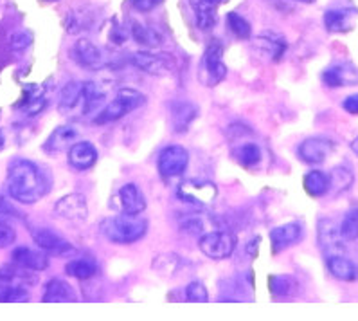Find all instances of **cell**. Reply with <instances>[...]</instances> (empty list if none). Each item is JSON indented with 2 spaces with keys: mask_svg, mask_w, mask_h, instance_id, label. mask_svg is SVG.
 <instances>
[{
  "mask_svg": "<svg viewBox=\"0 0 358 321\" xmlns=\"http://www.w3.org/2000/svg\"><path fill=\"white\" fill-rule=\"evenodd\" d=\"M6 186L9 197L20 204H36L51 191V179L36 163L18 157L9 163Z\"/></svg>",
  "mask_w": 358,
  "mask_h": 321,
  "instance_id": "6da1fadb",
  "label": "cell"
},
{
  "mask_svg": "<svg viewBox=\"0 0 358 321\" xmlns=\"http://www.w3.org/2000/svg\"><path fill=\"white\" fill-rule=\"evenodd\" d=\"M148 231V222L139 215H117L110 217L101 224V233L107 240L119 246L134 244L141 240Z\"/></svg>",
  "mask_w": 358,
  "mask_h": 321,
  "instance_id": "7a4b0ae2",
  "label": "cell"
},
{
  "mask_svg": "<svg viewBox=\"0 0 358 321\" xmlns=\"http://www.w3.org/2000/svg\"><path fill=\"white\" fill-rule=\"evenodd\" d=\"M146 103V96L141 94L135 89H119L110 103H107L100 112L95 114L94 123L95 125H107V123H114L117 119L125 117L126 114H130L132 110L139 109Z\"/></svg>",
  "mask_w": 358,
  "mask_h": 321,
  "instance_id": "3957f363",
  "label": "cell"
},
{
  "mask_svg": "<svg viewBox=\"0 0 358 321\" xmlns=\"http://www.w3.org/2000/svg\"><path fill=\"white\" fill-rule=\"evenodd\" d=\"M227 76V66L224 61V45L218 40H212L208 45L200 67V80L205 87H216Z\"/></svg>",
  "mask_w": 358,
  "mask_h": 321,
  "instance_id": "277c9868",
  "label": "cell"
},
{
  "mask_svg": "<svg viewBox=\"0 0 358 321\" xmlns=\"http://www.w3.org/2000/svg\"><path fill=\"white\" fill-rule=\"evenodd\" d=\"M199 248L203 255L212 260H225L236 249V237L229 231H205L200 237Z\"/></svg>",
  "mask_w": 358,
  "mask_h": 321,
  "instance_id": "5b68a950",
  "label": "cell"
},
{
  "mask_svg": "<svg viewBox=\"0 0 358 321\" xmlns=\"http://www.w3.org/2000/svg\"><path fill=\"white\" fill-rule=\"evenodd\" d=\"M177 195L194 208H209L218 195V188L209 181H184L178 184Z\"/></svg>",
  "mask_w": 358,
  "mask_h": 321,
  "instance_id": "8992f818",
  "label": "cell"
},
{
  "mask_svg": "<svg viewBox=\"0 0 358 321\" xmlns=\"http://www.w3.org/2000/svg\"><path fill=\"white\" fill-rule=\"evenodd\" d=\"M187 165H189V154L180 144H169V147H166L159 154V160H157L160 175L164 179L180 177L186 172Z\"/></svg>",
  "mask_w": 358,
  "mask_h": 321,
  "instance_id": "52a82bcc",
  "label": "cell"
},
{
  "mask_svg": "<svg viewBox=\"0 0 358 321\" xmlns=\"http://www.w3.org/2000/svg\"><path fill=\"white\" fill-rule=\"evenodd\" d=\"M335 143L329 137L322 135H313V137L304 139L297 148V154L308 165H320L332 156Z\"/></svg>",
  "mask_w": 358,
  "mask_h": 321,
  "instance_id": "ba28073f",
  "label": "cell"
},
{
  "mask_svg": "<svg viewBox=\"0 0 358 321\" xmlns=\"http://www.w3.org/2000/svg\"><path fill=\"white\" fill-rule=\"evenodd\" d=\"M317 239H319V246L322 249V253L326 255V258L335 255H344L345 246L344 239H342L341 230L333 221L329 218H324L319 221V227H317Z\"/></svg>",
  "mask_w": 358,
  "mask_h": 321,
  "instance_id": "9c48e42d",
  "label": "cell"
},
{
  "mask_svg": "<svg viewBox=\"0 0 358 321\" xmlns=\"http://www.w3.org/2000/svg\"><path fill=\"white\" fill-rule=\"evenodd\" d=\"M31 237H33V240H35V244L40 249L51 253V255H69V253H74L72 244L67 239H63L54 230H49V227H33Z\"/></svg>",
  "mask_w": 358,
  "mask_h": 321,
  "instance_id": "30bf717a",
  "label": "cell"
},
{
  "mask_svg": "<svg viewBox=\"0 0 358 321\" xmlns=\"http://www.w3.org/2000/svg\"><path fill=\"white\" fill-rule=\"evenodd\" d=\"M54 215L69 222H83L88 215L86 199L81 193H69L61 197L54 204Z\"/></svg>",
  "mask_w": 358,
  "mask_h": 321,
  "instance_id": "8fae6325",
  "label": "cell"
},
{
  "mask_svg": "<svg viewBox=\"0 0 358 321\" xmlns=\"http://www.w3.org/2000/svg\"><path fill=\"white\" fill-rule=\"evenodd\" d=\"M70 57H72V60L76 61L78 66L85 67V69L98 70V69H103V67L107 66V61H104L101 49L86 38L78 40V42L72 45Z\"/></svg>",
  "mask_w": 358,
  "mask_h": 321,
  "instance_id": "7c38bea8",
  "label": "cell"
},
{
  "mask_svg": "<svg viewBox=\"0 0 358 321\" xmlns=\"http://www.w3.org/2000/svg\"><path fill=\"white\" fill-rule=\"evenodd\" d=\"M322 80L332 89L351 87L358 83V67L350 61H341L324 70Z\"/></svg>",
  "mask_w": 358,
  "mask_h": 321,
  "instance_id": "4fadbf2b",
  "label": "cell"
},
{
  "mask_svg": "<svg viewBox=\"0 0 358 321\" xmlns=\"http://www.w3.org/2000/svg\"><path fill=\"white\" fill-rule=\"evenodd\" d=\"M11 262L17 264L18 267L38 273V271H43L49 267V255L43 249H33L27 248V246H20V248H15L13 253H11Z\"/></svg>",
  "mask_w": 358,
  "mask_h": 321,
  "instance_id": "5bb4252c",
  "label": "cell"
},
{
  "mask_svg": "<svg viewBox=\"0 0 358 321\" xmlns=\"http://www.w3.org/2000/svg\"><path fill=\"white\" fill-rule=\"evenodd\" d=\"M132 64L151 76H166L173 70V61L164 54H151V52H135L130 57Z\"/></svg>",
  "mask_w": 358,
  "mask_h": 321,
  "instance_id": "9a60e30c",
  "label": "cell"
},
{
  "mask_svg": "<svg viewBox=\"0 0 358 321\" xmlns=\"http://www.w3.org/2000/svg\"><path fill=\"white\" fill-rule=\"evenodd\" d=\"M254 47L258 49L265 58L272 61H279L281 58L285 57L286 44L285 36H281L279 33H274V31H265L261 35H258L254 38Z\"/></svg>",
  "mask_w": 358,
  "mask_h": 321,
  "instance_id": "2e32d148",
  "label": "cell"
},
{
  "mask_svg": "<svg viewBox=\"0 0 358 321\" xmlns=\"http://www.w3.org/2000/svg\"><path fill=\"white\" fill-rule=\"evenodd\" d=\"M67 159H69V165L74 170L85 172V170H91L98 163V148L91 141H76L67 150Z\"/></svg>",
  "mask_w": 358,
  "mask_h": 321,
  "instance_id": "e0dca14e",
  "label": "cell"
},
{
  "mask_svg": "<svg viewBox=\"0 0 358 321\" xmlns=\"http://www.w3.org/2000/svg\"><path fill=\"white\" fill-rule=\"evenodd\" d=\"M302 233H304V227H302L301 222H288V224H283V226L272 230L270 242H272L274 253H281L292 248L294 244H297L302 239Z\"/></svg>",
  "mask_w": 358,
  "mask_h": 321,
  "instance_id": "ac0fdd59",
  "label": "cell"
},
{
  "mask_svg": "<svg viewBox=\"0 0 358 321\" xmlns=\"http://www.w3.org/2000/svg\"><path fill=\"white\" fill-rule=\"evenodd\" d=\"M76 141H79L78 130L70 125H61L49 135L45 144H43V150L47 154H52V156H56V154L69 150Z\"/></svg>",
  "mask_w": 358,
  "mask_h": 321,
  "instance_id": "d6986e66",
  "label": "cell"
},
{
  "mask_svg": "<svg viewBox=\"0 0 358 321\" xmlns=\"http://www.w3.org/2000/svg\"><path fill=\"white\" fill-rule=\"evenodd\" d=\"M196 117H199V107L191 101L178 100L171 103V121L177 134L187 132V128Z\"/></svg>",
  "mask_w": 358,
  "mask_h": 321,
  "instance_id": "ffe728a7",
  "label": "cell"
},
{
  "mask_svg": "<svg viewBox=\"0 0 358 321\" xmlns=\"http://www.w3.org/2000/svg\"><path fill=\"white\" fill-rule=\"evenodd\" d=\"M119 204H121L123 213L139 215L146 209V197L137 184L128 183L119 190Z\"/></svg>",
  "mask_w": 358,
  "mask_h": 321,
  "instance_id": "44dd1931",
  "label": "cell"
},
{
  "mask_svg": "<svg viewBox=\"0 0 358 321\" xmlns=\"http://www.w3.org/2000/svg\"><path fill=\"white\" fill-rule=\"evenodd\" d=\"M233 157L243 166V168L254 170L263 160V148L252 141H243L233 148Z\"/></svg>",
  "mask_w": 358,
  "mask_h": 321,
  "instance_id": "7402d4cb",
  "label": "cell"
},
{
  "mask_svg": "<svg viewBox=\"0 0 358 321\" xmlns=\"http://www.w3.org/2000/svg\"><path fill=\"white\" fill-rule=\"evenodd\" d=\"M43 87L42 85H36V83H27L24 85V98L20 101L18 107H22V110L26 112V116L33 117L38 116L40 112L45 107V96H43Z\"/></svg>",
  "mask_w": 358,
  "mask_h": 321,
  "instance_id": "603a6c76",
  "label": "cell"
},
{
  "mask_svg": "<svg viewBox=\"0 0 358 321\" xmlns=\"http://www.w3.org/2000/svg\"><path fill=\"white\" fill-rule=\"evenodd\" d=\"M104 101H107V92L101 89L100 83H83V116L100 112L104 107Z\"/></svg>",
  "mask_w": 358,
  "mask_h": 321,
  "instance_id": "cb8c5ba5",
  "label": "cell"
},
{
  "mask_svg": "<svg viewBox=\"0 0 358 321\" xmlns=\"http://www.w3.org/2000/svg\"><path fill=\"white\" fill-rule=\"evenodd\" d=\"M326 265L333 278L341 282H355L358 280V267L351 260H348L344 255H335L326 258Z\"/></svg>",
  "mask_w": 358,
  "mask_h": 321,
  "instance_id": "d4e9b609",
  "label": "cell"
},
{
  "mask_svg": "<svg viewBox=\"0 0 358 321\" xmlns=\"http://www.w3.org/2000/svg\"><path fill=\"white\" fill-rule=\"evenodd\" d=\"M191 8L194 13V22L202 31L212 29L218 22L216 2L212 0H191Z\"/></svg>",
  "mask_w": 358,
  "mask_h": 321,
  "instance_id": "484cf974",
  "label": "cell"
},
{
  "mask_svg": "<svg viewBox=\"0 0 358 321\" xmlns=\"http://www.w3.org/2000/svg\"><path fill=\"white\" fill-rule=\"evenodd\" d=\"M81 105L83 112V83L69 82L61 89L60 101H58V110L61 114H69L76 110Z\"/></svg>",
  "mask_w": 358,
  "mask_h": 321,
  "instance_id": "4316f807",
  "label": "cell"
},
{
  "mask_svg": "<svg viewBox=\"0 0 358 321\" xmlns=\"http://www.w3.org/2000/svg\"><path fill=\"white\" fill-rule=\"evenodd\" d=\"M43 301H76V292L67 282L54 278L45 285L42 294Z\"/></svg>",
  "mask_w": 358,
  "mask_h": 321,
  "instance_id": "83f0119b",
  "label": "cell"
},
{
  "mask_svg": "<svg viewBox=\"0 0 358 321\" xmlns=\"http://www.w3.org/2000/svg\"><path fill=\"white\" fill-rule=\"evenodd\" d=\"M351 17H353V13L350 9H329L324 15V26L329 33H344V31H350L353 27Z\"/></svg>",
  "mask_w": 358,
  "mask_h": 321,
  "instance_id": "f1b7e54d",
  "label": "cell"
},
{
  "mask_svg": "<svg viewBox=\"0 0 358 321\" xmlns=\"http://www.w3.org/2000/svg\"><path fill=\"white\" fill-rule=\"evenodd\" d=\"M304 190L311 197H324L329 193V175L320 172V170H311L304 175Z\"/></svg>",
  "mask_w": 358,
  "mask_h": 321,
  "instance_id": "f546056e",
  "label": "cell"
},
{
  "mask_svg": "<svg viewBox=\"0 0 358 321\" xmlns=\"http://www.w3.org/2000/svg\"><path fill=\"white\" fill-rule=\"evenodd\" d=\"M65 273L83 282V280H91L98 274V265L91 258H74V260L67 262Z\"/></svg>",
  "mask_w": 358,
  "mask_h": 321,
  "instance_id": "4dcf8cb0",
  "label": "cell"
},
{
  "mask_svg": "<svg viewBox=\"0 0 358 321\" xmlns=\"http://www.w3.org/2000/svg\"><path fill=\"white\" fill-rule=\"evenodd\" d=\"M299 291V282L294 276L288 274H276L270 276V292L277 298H286V296H295Z\"/></svg>",
  "mask_w": 358,
  "mask_h": 321,
  "instance_id": "1f68e13d",
  "label": "cell"
},
{
  "mask_svg": "<svg viewBox=\"0 0 358 321\" xmlns=\"http://www.w3.org/2000/svg\"><path fill=\"white\" fill-rule=\"evenodd\" d=\"M36 280H38V276H29L27 269L18 267L17 264L0 267V282L2 283H17V285L26 287L27 283H33Z\"/></svg>",
  "mask_w": 358,
  "mask_h": 321,
  "instance_id": "d6a6232c",
  "label": "cell"
},
{
  "mask_svg": "<svg viewBox=\"0 0 358 321\" xmlns=\"http://www.w3.org/2000/svg\"><path fill=\"white\" fill-rule=\"evenodd\" d=\"M353 181V172H351L348 166H337V168H333L332 174H329V191L333 190L335 193H344V191L350 190Z\"/></svg>",
  "mask_w": 358,
  "mask_h": 321,
  "instance_id": "836d02e7",
  "label": "cell"
},
{
  "mask_svg": "<svg viewBox=\"0 0 358 321\" xmlns=\"http://www.w3.org/2000/svg\"><path fill=\"white\" fill-rule=\"evenodd\" d=\"M132 35H134V38L137 40L139 44L146 45V47H159L160 45V36L153 27L134 22L132 24Z\"/></svg>",
  "mask_w": 358,
  "mask_h": 321,
  "instance_id": "e575fe53",
  "label": "cell"
},
{
  "mask_svg": "<svg viewBox=\"0 0 358 321\" xmlns=\"http://www.w3.org/2000/svg\"><path fill=\"white\" fill-rule=\"evenodd\" d=\"M227 26H229L231 33H233L234 36H238V38H242V40L251 38V33H252L251 24H249V20L243 18L242 15H238L236 11H231V13L227 15Z\"/></svg>",
  "mask_w": 358,
  "mask_h": 321,
  "instance_id": "d590c367",
  "label": "cell"
},
{
  "mask_svg": "<svg viewBox=\"0 0 358 321\" xmlns=\"http://www.w3.org/2000/svg\"><path fill=\"white\" fill-rule=\"evenodd\" d=\"M178 264H180V256L168 253V255L157 256L155 262H153V269H155L160 276H171V274L178 269Z\"/></svg>",
  "mask_w": 358,
  "mask_h": 321,
  "instance_id": "8d00e7d4",
  "label": "cell"
},
{
  "mask_svg": "<svg viewBox=\"0 0 358 321\" xmlns=\"http://www.w3.org/2000/svg\"><path fill=\"white\" fill-rule=\"evenodd\" d=\"M338 230H341L344 240H358V208L345 213V217L342 218Z\"/></svg>",
  "mask_w": 358,
  "mask_h": 321,
  "instance_id": "74e56055",
  "label": "cell"
},
{
  "mask_svg": "<svg viewBox=\"0 0 358 321\" xmlns=\"http://www.w3.org/2000/svg\"><path fill=\"white\" fill-rule=\"evenodd\" d=\"M31 44H33V33L29 29L15 31L11 38H9V47H11V51H26L27 47H31Z\"/></svg>",
  "mask_w": 358,
  "mask_h": 321,
  "instance_id": "f35d334b",
  "label": "cell"
},
{
  "mask_svg": "<svg viewBox=\"0 0 358 321\" xmlns=\"http://www.w3.org/2000/svg\"><path fill=\"white\" fill-rule=\"evenodd\" d=\"M186 298L189 299V301L203 304V301H208L209 299V292L202 282H196V280H194V282H191L189 285L186 287Z\"/></svg>",
  "mask_w": 358,
  "mask_h": 321,
  "instance_id": "ab89813d",
  "label": "cell"
},
{
  "mask_svg": "<svg viewBox=\"0 0 358 321\" xmlns=\"http://www.w3.org/2000/svg\"><path fill=\"white\" fill-rule=\"evenodd\" d=\"M11 218H18V211L9 204V200L0 193V224H8Z\"/></svg>",
  "mask_w": 358,
  "mask_h": 321,
  "instance_id": "60d3db41",
  "label": "cell"
},
{
  "mask_svg": "<svg viewBox=\"0 0 358 321\" xmlns=\"http://www.w3.org/2000/svg\"><path fill=\"white\" fill-rule=\"evenodd\" d=\"M182 230L186 231V233H189V234H200V233H203V230H205V227H203V222H202V218L200 217H196V215H191V217H187L186 221L182 222Z\"/></svg>",
  "mask_w": 358,
  "mask_h": 321,
  "instance_id": "b9f144b4",
  "label": "cell"
},
{
  "mask_svg": "<svg viewBox=\"0 0 358 321\" xmlns=\"http://www.w3.org/2000/svg\"><path fill=\"white\" fill-rule=\"evenodd\" d=\"M15 239H17V233H15L13 227L8 226V224H0V249L9 248L15 242Z\"/></svg>",
  "mask_w": 358,
  "mask_h": 321,
  "instance_id": "7bdbcfd3",
  "label": "cell"
},
{
  "mask_svg": "<svg viewBox=\"0 0 358 321\" xmlns=\"http://www.w3.org/2000/svg\"><path fill=\"white\" fill-rule=\"evenodd\" d=\"M164 0H134V6L137 8V11H143L148 13L151 9H155L157 6H160Z\"/></svg>",
  "mask_w": 358,
  "mask_h": 321,
  "instance_id": "ee69618b",
  "label": "cell"
},
{
  "mask_svg": "<svg viewBox=\"0 0 358 321\" xmlns=\"http://www.w3.org/2000/svg\"><path fill=\"white\" fill-rule=\"evenodd\" d=\"M342 107H344L345 112L353 114V116H358V94L348 96V98L344 100V103H342Z\"/></svg>",
  "mask_w": 358,
  "mask_h": 321,
  "instance_id": "f6af8a7d",
  "label": "cell"
},
{
  "mask_svg": "<svg viewBox=\"0 0 358 321\" xmlns=\"http://www.w3.org/2000/svg\"><path fill=\"white\" fill-rule=\"evenodd\" d=\"M110 38H112L114 44L121 45V44H125V40L128 38V33H126V31H123L121 27H116V29L112 31V35H110Z\"/></svg>",
  "mask_w": 358,
  "mask_h": 321,
  "instance_id": "bcb514c9",
  "label": "cell"
},
{
  "mask_svg": "<svg viewBox=\"0 0 358 321\" xmlns=\"http://www.w3.org/2000/svg\"><path fill=\"white\" fill-rule=\"evenodd\" d=\"M351 150H353L355 156L358 157V135H357V137L353 139V143H351Z\"/></svg>",
  "mask_w": 358,
  "mask_h": 321,
  "instance_id": "7dc6e473",
  "label": "cell"
},
{
  "mask_svg": "<svg viewBox=\"0 0 358 321\" xmlns=\"http://www.w3.org/2000/svg\"><path fill=\"white\" fill-rule=\"evenodd\" d=\"M4 144H6V137H4V134L0 132V150L4 148Z\"/></svg>",
  "mask_w": 358,
  "mask_h": 321,
  "instance_id": "c3c4849f",
  "label": "cell"
},
{
  "mask_svg": "<svg viewBox=\"0 0 358 321\" xmlns=\"http://www.w3.org/2000/svg\"><path fill=\"white\" fill-rule=\"evenodd\" d=\"M212 2H216V4H225V2H229V0H212Z\"/></svg>",
  "mask_w": 358,
  "mask_h": 321,
  "instance_id": "681fc988",
  "label": "cell"
},
{
  "mask_svg": "<svg viewBox=\"0 0 358 321\" xmlns=\"http://www.w3.org/2000/svg\"><path fill=\"white\" fill-rule=\"evenodd\" d=\"M297 2H304V4H311V2H316V0H297Z\"/></svg>",
  "mask_w": 358,
  "mask_h": 321,
  "instance_id": "f907efd6",
  "label": "cell"
},
{
  "mask_svg": "<svg viewBox=\"0 0 358 321\" xmlns=\"http://www.w3.org/2000/svg\"><path fill=\"white\" fill-rule=\"evenodd\" d=\"M45 2H58V0H45Z\"/></svg>",
  "mask_w": 358,
  "mask_h": 321,
  "instance_id": "816d5d0a",
  "label": "cell"
}]
</instances>
